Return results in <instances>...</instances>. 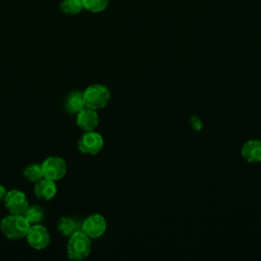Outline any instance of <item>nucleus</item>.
I'll return each instance as SVG.
<instances>
[{
  "instance_id": "nucleus-6",
  "label": "nucleus",
  "mask_w": 261,
  "mask_h": 261,
  "mask_svg": "<svg viewBox=\"0 0 261 261\" xmlns=\"http://www.w3.org/2000/svg\"><path fill=\"white\" fill-rule=\"evenodd\" d=\"M107 228V222L101 214H92L82 223V231L91 239H98L104 234Z\"/></svg>"
},
{
  "instance_id": "nucleus-11",
  "label": "nucleus",
  "mask_w": 261,
  "mask_h": 261,
  "mask_svg": "<svg viewBox=\"0 0 261 261\" xmlns=\"http://www.w3.org/2000/svg\"><path fill=\"white\" fill-rule=\"evenodd\" d=\"M34 193L37 198L44 201H49L55 197L57 193V187L54 180L43 177L39 181L35 182Z\"/></svg>"
},
{
  "instance_id": "nucleus-2",
  "label": "nucleus",
  "mask_w": 261,
  "mask_h": 261,
  "mask_svg": "<svg viewBox=\"0 0 261 261\" xmlns=\"http://www.w3.org/2000/svg\"><path fill=\"white\" fill-rule=\"evenodd\" d=\"M91 238L84 231L80 230L68 238L67 242V256L69 259L80 261L87 258L92 250Z\"/></svg>"
},
{
  "instance_id": "nucleus-15",
  "label": "nucleus",
  "mask_w": 261,
  "mask_h": 261,
  "mask_svg": "<svg viewBox=\"0 0 261 261\" xmlns=\"http://www.w3.org/2000/svg\"><path fill=\"white\" fill-rule=\"evenodd\" d=\"M22 173H23V176L31 182H37L44 177L42 165L38 163H32L27 165Z\"/></svg>"
},
{
  "instance_id": "nucleus-14",
  "label": "nucleus",
  "mask_w": 261,
  "mask_h": 261,
  "mask_svg": "<svg viewBox=\"0 0 261 261\" xmlns=\"http://www.w3.org/2000/svg\"><path fill=\"white\" fill-rule=\"evenodd\" d=\"M23 216L27 218V220L30 222L31 225L39 224L44 219L45 212H44V209L38 205H32V206L29 205V207L23 213Z\"/></svg>"
},
{
  "instance_id": "nucleus-20",
  "label": "nucleus",
  "mask_w": 261,
  "mask_h": 261,
  "mask_svg": "<svg viewBox=\"0 0 261 261\" xmlns=\"http://www.w3.org/2000/svg\"><path fill=\"white\" fill-rule=\"evenodd\" d=\"M260 223H261V217H260Z\"/></svg>"
},
{
  "instance_id": "nucleus-1",
  "label": "nucleus",
  "mask_w": 261,
  "mask_h": 261,
  "mask_svg": "<svg viewBox=\"0 0 261 261\" xmlns=\"http://www.w3.org/2000/svg\"><path fill=\"white\" fill-rule=\"evenodd\" d=\"M30 226L31 224L23 214H10L5 216L0 222V230L10 240L25 238Z\"/></svg>"
},
{
  "instance_id": "nucleus-5",
  "label": "nucleus",
  "mask_w": 261,
  "mask_h": 261,
  "mask_svg": "<svg viewBox=\"0 0 261 261\" xmlns=\"http://www.w3.org/2000/svg\"><path fill=\"white\" fill-rule=\"evenodd\" d=\"M103 146H104L103 137L99 133L94 130L85 132L84 135H82L77 141L79 150L83 154L95 155L102 150Z\"/></svg>"
},
{
  "instance_id": "nucleus-16",
  "label": "nucleus",
  "mask_w": 261,
  "mask_h": 261,
  "mask_svg": "<svg viewBox=\"0 0 261 261\" xmlns=\"http://www.w3.org/2000/svg\"><path fill=\"white\" fill-rule=\"evenodd\" d=\"M82 0H62L60 3V10L64 14L75 15L83 9Z\"/></svg>"
},
{
  "instance_id": "nucleus-8",
  "label": "nucleus",
  "mask_w": 261,
  "mask_h": 261,
  "mask_svg": "<svg viewBox=\"0 0 261 261\" xmlns=\"http://www.w3.org/2000/svg\"><path fill=\"white\" fill-rule=\"evenodd\" d=\"M25 238L28 244L36 250L45 249L50 243L49 231L40 223L31 225Z\"/></svg>"
},
{
  "instance_id": "nucleus-7",
  "label": "nucleus",
  "mask_w": 261,
  "mask_h": 261,
  "mask_svg": "<svg viewBox=\"0 0 261 261\" xmlns=\"http://www.w3.org/2000/svg\"><path fill=\"white\" fill-rule=\"evenodd\" d=\"M4 204L10 214H23L29 207L25 194L19 190L8 191L4 199Z\"/></svg>"
},
{
  "instance_id": "nucleus-3",
  "label": "nucleus",
  "mask_w": 261,
  "mask_h": 261,
  "mask_svg": "<svg viewBox=\"0 0 261 261\" xmlns=\"http://www.w3.org/2000/svg\"><path fill=\"white\" fill-rule=\"evenodd\" d=\"M83 93L86 107L94 110H99L107 106L111 97L109 89L100 84H95L88 87L85 91H83Z\"/></svg>"
},
{
  "instance_id": "nucleus-4",
  "label": "nucleus",
  "mask_w": 261,
  "mask_h": 261,
  "mask_svg": "<svg viewBox=\"0 0 261 261\" xmlns=\"http://www.w3.org/2000/svg\"><path fill=\"white\" fill-rule=\"evenodd\" d=\"M41 165H42L44 177L49 178L51 180L57 181L66 174V170H67L66 162L61 157H58V156L48 157L43 161Z\"/></svg>"
},
{
  "instance_id": "nucleus-17",
  "label": "nucleus",
  "mask_w": 261,
  "mask_h": 261,
  "mask_svg": "<svg viewBox=\"0 0 261 261\" xmlns=\"http://www.w3.org/2000/svg\"><path fill=\"white\" fill-rule=\"evenodd\" d=\"M83 7L93 13L105 10L109 4V0H82Z\"/></svg>"
},
{
  "instance_id": "nucleus-12",
  "label": "nucleus",
  "mask_w": 261,
  "mask_h": 261,
  "mask_svg": "<svg viewBox=\"0 0 261 261\" xmlns=\"http://www.w3.org/2000/svg\"><path fill=\"white\" fill-rule=\"evenodd\" d=\"M86 107L84 93L80 90L71 91L65 98L64 110L71 115H76L82 109Z\"/></svg>"
},
{
  "instance_id": "nucleus-9",
  "label": "nucleus",
  "mask_w": 261,
  "mask_h": 261,
  "mask_svg": "<svg viewBox=\"0 0 261 261\" xmlns=\"http://www.w3.org/2000/svg\"><path fill=\"white\" fill-rule=\"evenodd\" d=\"M99 123L97 110L85 107L76 114V124L84 132L94 130Z\"/></svg>"
},
{
  "instance_id": "nucleus-10",
  "label": "nucleus",
  "mask_w": 261,
  "mask_h": 261,
  "mask_svg": "<svg viewBox=\"0 0 261 261\" xmlns=\"http://www.w3.org/2000/svg\"><path fill=\"white\" fill-rule=\"evenodd\" d=\"M241 155L249 163L261 162V140L252 139L245 142L241 148Z\"/></svg>"
},
{
  "instance_id": "nucleus-19",
  "label": "nucleus",
  "mask_w": 261,
  "mask_h": 261,
  "mask_svg": "<svg viewBox=\"0 0 261 261\" xmlns=\"http://www.w3.org/2000/svg\"><path fill=\"white\" fill-rule=\"evenodd\" d=\"M6 195H7V191H6L5 187L0 185V202H2V201L4 202V199H5Z\"/></svg>"
},
{
  "instance_id": "nucleus-18",
  "label": "nucleus",
  "mask_w": 261,
  "mask_h": 261,
  "mask_svg": "<svg viewBox=\"0 0 261 261\" xmlns=\"http://www.w3.org/2000/svg\"><path fill=\"white\" fill-rule=\"evenodd\" d=\"M190 122H191V126H192L196 132L201 130L202 127H203V122H202L201 118L198 117V116H196V115H194V116H192V117L190 118Z\"/></svg>"
},
{
  "instance_id": "nucleus-13",
  "label": "nucleus",
  "mask_w": 261,
  "mask_h": 261,
  "mask_svg": "<svg viewBox=\"0 0 261 261\" xmlns=\"http://www.w3.org/2000/svg\"><path fill=\"white\" fill-rule=\"evenodd\" d=\"M57 230L62 236L69 238L76 231L82 230V224L80 225L75 219L70 217H61L57 222Z\"/></svg>"
}]
</instances>
